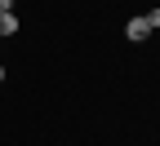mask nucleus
Here are the masks:
<instances>
[{"label":"nucleus","instance_id":"obj_1","mask_svg":"<svg viewBox=\"0 0 160 146\" xmlns=\"http://www.w3.org/2000/svg\"><path fill=\"white\" fill-rule=\"evenodd\" d=\"M147 35H151V27H147V18H142V13H138V18H129V22H125V40H133V45H142Z\"/></svg>","mask_w":160,"mask_h":146},{"label":"nucleus","instance_id":"obj_2","mask_svg":"<svg viewBox=\"0 0 160 146\" xmlns=\"http://www.w3.org/2000/svg\"><path fill=\"white\" fill-rule=\"evenodd\" d=\"M0 35H18V13H13V9L0 13Z\"/></svg>","mask_w":160,"mask_h":146},{"label":"nucleus","instance_id":"obj_3","mask_svg":"<svg viewBox=\"0 0 160 146\" xmlns=\"http://www.w3.org/2000/svg\"><path fill=\"white\" fill-rule=\"evenodd\" d=\"M142 18H147V27H151V31H160V9H147Z\"/></svg>","mask_w":160,"mask_h":146},{"label":"nucleus","instance_id":"obj_4","mask_svg":"<svg viewBox=\"0 0 160 146\" xmlns=\"http://www.w3.org/2000/svg\"><path fill=\"white\" fill-rule=\"evenodd\" d=\"M5 9H13V0H0V13H5Z\"/></svg>","mask_w":160,"mask_h":146},{"label":"nucleus","instance_id":"obj_5","mask_svg":"<svg viewBox=\"0 0 160 146\" xmlns=\"http://www.w3.org/2000/svg\"><path fill=\"white\" fill-rule=\"evenodd\" d=\"M0 84H5V67H0Z\"/></svg>","mask_w":160,"mask_h":146},{"label":"nucleus","instance_id":"obj_6","mask_svg":"<svg viewBox=\"0 0 160 146\" xmlns=\"http://www.w3.org/2000/svg\"><path fill=\"white\" fill-rule=\"evenodd\" d=\"M0 45H5V35H0Z\"/></svg>","mask_w":160,"mask_h":146}]
</instances>
